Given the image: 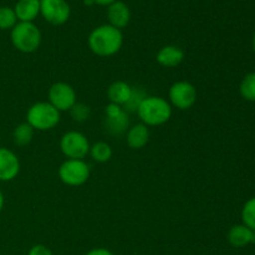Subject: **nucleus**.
<instances>
[{
    "instance_id": "obj_1",
    "label": "nucleus",
    "mask_w": 255,
    "mask_h": 255,
    "mask_svg": "<svg viewBox=\"0 0 255 255\" xmlns=\"http://www.w3.org/2000/svg\"><path fill=\"white\" fill-rule=\"evenodd\" d=\"M124 44V36L120 29L112 25H101L91 31L89 36V46L94 54L99 56H111L120 51Z\"/></svg>"
},
{
    "instance_id": "obj_2",
    "label": "nucleus",
    "mask_w": 255,
    "mask_h": 255,
    "mask_svg": "<svg viewBox=\"0 0 255 255\" xmlns=\"http://www.w3.org/2000/svg\"><path fill=\"white\" fill-rule=\"evenodd\" d=\"M138 117L147 126H159L171 119L172 109L162 97L147 96L137 110Z\"/></svg>"
},
{
    "instance_id": "obj_3",
    "label": "nucleus",
    "mask_w": 255,
    "mask_h": 255,
    "mask_svg": "<svg viewBox=\"0 0 255 255\" xmlns=\"http://www.w3.org/2000/svg\"><path fill=\"white\" fill-rule=\"evenodd\" d=\"M10 37L15 49L24 54L36 51L41 44V32L32 22H16L11 29Z\"/></svg>"
},
{
    "instance_id": "obj_4",
    "label": "nucleus",
    "mask_w": 255,
    "mask_h": 255,
    "mask_svg": "<svg viewBox=\"0 0 255 255\" xmlns=\"http://www.w3.org/2000/svg\"><path fill=\"white\" fill-rule=\"evenodd\" d=\"M27 124L39 131L51 129L59 124L60 112L50 102H37L32 105L26 115Z\"/></svg>"
},
{
    "instance_id": "obj_5",
    "label": "nucleus",
    "mask_w": 255,
    "mask_h": 255,
    "mask_svg": "<svg viewBox=\"0 0 255 255\" xmlns=\"http://www.w3.org/2000/svg\"><path fill=\"white\" fill-rule=\"evenodd\" d=\"M60 179L67 186L77 187L86 183L90 168L82 159H67L59 168Z\"/></svg>"
},
{
    "instance_id": "obj_6",
    "label": "nucleus",
    "mask_w": 255,
    "mask_h": 255,
    "mask_svg": "<svg viewBox=\"0 0 255 255\" xmlns=\"http://www.w3.org/2000/svg\"><path fill=\"white\" fill-rule=\"evenodd\" d=\"M62 153L70 159H81L90 152V144L86 137L77 131L67 132L60 142Z\"/></svg>"
},
{
    "instance_id": "obj_7",
    "label": "nucleus",
    "mask_w": 255,
    "mask_h": 255,
    "mask_svg": "<svg viewBox=\"0 0 255 255\" xmlns=\"http://www.w3.org/2000/svg\"><path fill=\"white\" fill-rule=\"evenodd\" d=\"M40 14L52 25H62L69 20L70 6L66 0H40Z\"/></svg>"
},
{
    "instance_id": "obj_8",
    "label": "nucleus",
    "mask_w": 255,
    "mask_h": 255,
    "mask_svg": "<svg viewBox=\"0 0 255 255\" xmlns=\"http://www.w3.org/2000/svg\"><path fill=\"white\" fill-rule=\"evenodd\" d=\"M49 99L50 104L59 112L71 110L72 106L76 104L75 90L65 82H56L50 87Z\"/></svg>"
},
{
    "instance_id": "obj_9",
    "label": "nucleus",
    "mask_w": 255,
    "mask_h": 255,
    "mask_svg": "<svg viewBox=\"0 0 255 255\" xmlns=\"http://www.w3.org/2000/svg\"><path fill=\"white\" fill-rule=\"evenodd\" d=\"M171 102L179 110H188L197 100V91L192 84L187 81L176 82L169 89Z\"/></svg>"
},
{
    "instance_id": "obj_10",
    "label": "nucleus",
    "mask_w": 255,
    "mask_h": 255,
    "mask_svg": "<svg viewBox=\"0 0 255 255\" xmlns=\"http://www.w3.org/2000/svg\"><path fill=\"white\" fill-rule=\"evenodd\" d=\"M20 171V162L16 154L10 149L0 147V181L14 179Z\"/></svg>"
},
{
    "instance_id": "obj_11",
    "label": "nucleus",
    "mask_w": 255,
    "mask_h": 255,
    "mask_svg": "<svg viewBox=\"0 0 255 255\" xmlns=\"http://www.w3.org/2000/svg\"><path fill=\"white\" fill-rule=\"evenodd\" d=\"M107 19H109L110 25H112L116 29H122V27L128 25L129 19H131V11L124 1L117 0V1L109 5Z\"/></svg>"
},
{
    "instance_id": "obj_12",
    "label": "nucleus",
    "mask_w": 255,
    "mask_h": 255,
    "mask_svg": "<svg viewBox=\"0 0 255 255\" xmlns=\"http://www.w3.org/2000/svg\"><path fill=\"white\" fill-rule=\"evenodd\" d=\"M228 242L236 248H243L255 242V232L244 224L232 227L228 233Z\"/></svg>"
},
{
    "instance_id": "obj_13",
    "label": "nucleus",
    "mask_w": 255,
    "mask_h": 255,
    "mask_svg": "<svg viewBox=\"0 0 255 255\" xmlns=\"http://www.w3.org/2000/svg\"><path fill=\"white\" fill-rule=\"evenodd\" d=\"M17 20L22 22H32L40 14V0H19L14 7Z\"/></svg>"
},
{
    "instance_id": "obj_14",
    "label": "nucleus",
    "mask_w": 255,
    "mask_h": 255,
    "mask_svg": "<svg viewBox=\"0 0 255 255\" xmlns=\"http://www.w3.org/2000/svg\"><path fill=\"white\" fill-rule=\"evenodd\" d=\"M184 59L183 50L179 47L168 45V46L162 47L157 54V62L162 66L174 67L181 64Z\"/></svg>"
},
{
    "instance_id": "obj_15",
    "label": "nucleus",
    "mask_w": 255,
    "mask_h": 255,
    "mask_svg": "<svg viewBox=\"0 0 255 255\" xmlns=\"http://www.w3.org/2000/svg\"><path fill=\"white\" fill-rule=\"evenodd\" d=\"M128 127V117L127 112L124 109L115 115H110L105 119V128L110 134L114 136H121L125 133Z\"/></svg>"
},
{
    "instance_id": "obj_16",
    "label": "nucleus",
    "mask_w": 255,
    "mask_h": 255,
    "mask_svg": "<svg viewBox=\"0 0 255 255\" xmlns=\"http://www.w3.org/2000/svg\"><path fill=\"white\" fill-rule=\"evenodd\" d=\"M132 87L124 81H116L107 90V96L111 104L124 106L131 96Z\"/></svg>"
},
{
    "instance_id": "obj_17",
    "label": "nucleus",
    "mask_w": 255,
    "mask_h": 255,
    "mask_svg": "<svg viewBox=\"0 0 255 255\" xmlns=\"http://www.w3.org/2000/svg\"><path fill=\"white\" fill-rule=\"evenodd\" d=\"M149 139V131L146 125H134L127 132V144L133 149H139L147 144Z\"/></svg>"
},
{
    "instance_id": "obj_18",
    "label": "nucleus",
    "mask_w": 255,
    "mask_h": 255,
    "mask_svg": "<svg viewBox=\"0 0 255 255\" xmlns=\"http://www.w3.org/2000/svg\"><path fill=\"white\" fill-rule=\"evenodd\" d=\"M14 142L17 146H26L31 142L32 137H34V128L30 126L29 124H21L19 126H16V128L14 129Z\"/></svg>"
},
{
    "instance_id": "obj_19",
    "label": "nucleus",
    "mask_w": 255,
    "mask_h": 255,
    "mask_svg": "<svg viewBox=\"0 0 255 255\" xmlns=\"http://www.w3.org/2000/svg\"><path fill=\"white\" fill-rule=\"evenodd\" d=\"M239 91L244 100L252 102L255 101V72H251L242 80Z\"/></svg>"
},
{
    "instance_id": "obj_20",
    "label": "nucleus",
    "mask_w": 255,
    "mask_h": 255,
    "mask_svg": "<svg viewBox=\"0 0 255 255\" xmlns=\"http://www.w3.org/2000/svg\"><path fill=\"white\" fill-rule=\"evenodd\" d=\"M147 97L146 91L141 87H133L131 91V96H129L128 101L124 105V110L126 112H137L139 105L142 104L144 99Z\"/></svg>"
},
{
    "instance_id": "obj_21",
    "label": "nucleus",
    "mask_w": 255,
    "mask_h": 255,
    "mask_svg": "<svg viewBox=\"0 0 255 255\" xmlns=\"http://www.w3.org/2000/svg\"><path fill=\"white\" fill-rule=\"evenodd\" d=\"M91 152V156L95 161L97 162H107L112 157V149L110 147V144L105 143V142H97L94 146L90 148Z\"/></svg>"
},
{
    "instance_id": "obj_22",
    "label": "nucleus",
    "mask_w": 255,
    "mask_h": 255,
    "mask_svg": "<svg viewBox=\"0 0 255 255\" xmlns=\"http://www.w3.org/2000/svg\"><path fill=\"white\" fill-rule=\"evenodd\" d=\"M17 17L14 9L9 6H0V29H12L16 25Z\"/></svg>"
},
{
    "instance_id": "obj_23",
    "label": "nucleus",
    "mask_w": 255,
    "mask_h": 255,
    "mask_svg": "<svg viewBox=\"0 0 255 255\" xmlns=\"http://www.w3.org/2000/svg\"><path fill=\"white\" fill-rule=\"evenodd\" d=\"M243 224L255 232V197L251 198L243 207L242 211Z\"/></svg>"
},
{
    "instance_id": "obj_24",
    "label": "nucleus",
    "mask_w": 255,
    "mask_h": 255,
    "mask_svg": "<svg viewBox=\"0 0 255 255\" xmlns=\"http://www.w3.org/2000/svg\"><path fill=\"white\" fill-rule=\"evenodd\" d=\"M71 116L75 121H85L90 117V107L84 104H75L71 109Z\"/></svg>"
},
{
    "instance_id": "obj_25",
    "label": "nucleus",
    "mask_w": 255,
    "mask_h": 255,
    "mask_svg": "<svg viewBox=\"0 0 255 255\" xmlns=\"http://www.w3.org/2000/svg\"><path fill=\"white\" fill-rule=\"evenodd\" d=\"M27 255H52V252L47 247L42 246V244H37V246H34L30 249Z\"/></svg>"
},
{
    "instance_id": "obj_26",
    "label": "nucleus",
    "mask_w": 255,
    "mask_h": 255,
    "mask_svg": "<svg viewBox=\"0 0 255 255\" xmlns=\"http://www.w3.org/2000/svg\"><path fill=\"white\" fill-rule=\"evenodd\" d=\"M86 255H114V254L105 248H95L92 249V251H90Z\"/></svg>"
},
{
    "instance_id": "obj_27",
    "label": "nucleus",
    "mask_w": 255,
    "mask_h": 255,
    "mask_svg": "<svg viewBox=\"0 0 255 255\" xmlns=\"http://www.w3.org/2000/svg\"><path fill=\"white\" fill-rule=\"evenodd\" d=\"M117 1V0H94L95 4H99V5H104V6H109L111 5L112 2Z\"/></svg>"
},
{
    "instance_id": "obj_28",
    "label": "nucleus",
    "mask_w": 255,
    "mask_h": 255,
    "mask_svg": "<svg viewBox=\"0 0 255 255\" xmlns=\"http://www.w3.org/2000/svg\"><path fill=\"white\" fill-rule=\"evenodd\" d=\"M2 208H4V194L0 191V212H1Z\"/></svg>"
},
{
    "instance_id": "obj_29",
    "label": "nucleus",
    "mask_w": 255,
    "mask_h": 255,
    "mask_svg": "<svg viewBox=\"0 0 255 255\" xmlns=\"http://www.w3.org/2000/svg\"><path fill=\"white\" fill-rule=\"evenodd\" d=\"M85 4H86V5H92V4H95V2H94V0H85Z\"/></svg>"
},
{
    "instance_id": "obj_30",
    "label": "nucleus",
    "mask_w": 255,
    "mask_h": 255,
    "mask_svg": "<svg viewBox=\"0 0 255 255\" xmlns=\"http://www.w3.org/2000/svg\"><path fill=\"white\" fill-rule=\"evenodd\" d=\"M252 44H253V49H254V51H255V32H254V35H253V41H252Z\"/></svg>"
}]
</instances>
